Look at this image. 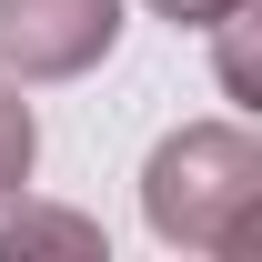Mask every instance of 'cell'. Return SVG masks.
<instances>
[{
    "label": "cell",
    "instance_id": "1",
    "mask_svg": "<svg viewBox=\"0 0 262 262\" xmlns=\"http://www.w3.org/2000/svg\"><path fill=\"white\" fill-rule=\"evenodd\" d=\"M20 162H31V121H20V111H0V182H10Z\"/></svg>",
    "mask_w": 262,
    "mask_h": 262
}]
</instances>
